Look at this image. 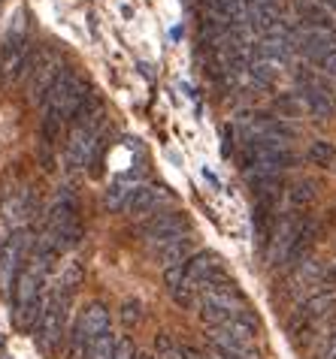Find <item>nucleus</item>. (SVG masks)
I'll use <instances>...</instances> for the list:
<instances>
[{
    "label": "nucleus",
    "mask_w": 336,
    "mask_h": 359,
    "mask_svg": "<svg viewBox=\"0 0 336 359\" xmlns=\"http://www.w3.org/2000/svg\"><path fill=\"white\" fill-rule=\"evenodd\" d=\"M245 79H249V85L254 91H270L276 85V79H279V67H273L266 61H252L249 69H245Z\"/></svg>",
    "instance_id": "dca6fc26"
},
{
    "label": "nucleus",
    "mask_w": 336,
    "mask_h": 359,
    "mask_svg": "<svg viewBox=\"0 0 336 359\" xmlns=\"http://www.w3.org/2000/svg\"><path fill=\"white\" fill-rule=\"evenodd\" d=\"M115 359H140V353H136V347L127 335L115 338Z\"/></svg>",
    "instance_id": "393cba45"
},
{
    "label": "nucleus",
    "mask_w": 336,
    "mask_h": 359,
    "mask_svg": "<svg viewBox=\"0 0 336 359\" xmlns=\"http://www.w3.org/2000/svg\"><path fill=\"white\" fill-rule=\"evenodd\" d=\"M118 317H122L124 326H136L143 320V302H136V299H127V302L122 305V311H118Z\"/></svg>",
    "instance_id": "5701e85b"
},
{
    "label": "nucleus",
    "mask_w": 336,
    "mask_h": 359,
    "mask_svg": "<svg viewBox=\"0 0 336 359\" xmlns=\"http://www.w3.org/2000/svg\"><path fill=\"white\" fill-rule=\"evenodd\" d=\"M34 48L37 46H31V39L25 34H13L0 43V85H15L27 79Z\"/></svg>",
    "instance_id": "0eeeda50"
},
{
    "label": "nucleus",
    "mask_w": 336,
    "mask_h": 359,
    "mask_svg": "<svg viewBox=\"0 0 336 359\" xmlns=\"http://www.w3.org/2000/svg\"><path fill=\"white\" fill-rule=\"evenodd\" d=\"M182 233H191V221L185 217V212H152L146 215V221L140 224V236L146 238V245H155V242H164V238H173V236H182Z\"/></svg>",
    "instance_id": "1a4fd4ad"
},
{
    "label": "nucleus",
    "mask_w": 336,
    "mask_h": 359,
    "mask_svg": "<svg viewBox=\"0 0 336 359\" xmlns=\"http://www.w3.org/2000/svg\"><path fill=\"white\" fill-rule=\"evenodd\" d=\"M276 112H279V118H294L303 112V100L300 94H282L276 97Z\"/></svg>",
    "instance_id": "412c9836"
},
{
    "label": "nucleus",
    "mask_w": 336,
    "mask_h": 359,
    "mask_svg": "<svg viewBox=\"0 0 336 359\" xmlns=\"http://www.w3.org/2000/svg\"><path fill=\"white\" fill-rule=\"evenodd\" d=\"M318 67H321V73H328V76H333V79H336V48H330V52L321 57Z\"/></svg>",
    "instance_id": "a878e982"
},
{
    "label": "nucleus",
    "mask_w": 336,
    "mask_h": 359,
    "mask_svg": "<svg viewBox=\"0 0 336 359\" xmlns=\"http://www.w3.org/2000/svg\"><path fill=\"white\" fill-rule=\"evenodd\" d=\"M140 359H155V356H140Z\"/></svg>",
    "instance_id": "c85d7f7f"
},
{
    "label": "nucleus",
    "mask_w": 336,
    "mask_h": 359,
    "mask_svg": "<svg viewBox=\"0 0 336 359\" xmlns=\"http://www.w3.org/2000/svg\"><path fill=\"white\" fill-rule=\"evenodd\" d=\"M297 226H300V217H291V215H282L276 221L273 233H270V242H266V266L279 269L285 266V257H288L294 238H297Z\"/></svg>",
    "instance_id": "9d476101"
},
{
    "label": "nucleus",
    "mask_w": 336,
    "mask_h": 359,
    "mask_svg": "<svg viewBox=\"0 0 336 359\" xmlns=\"http://www.w3.org/2000/svg\"><path fill=\"white\" fill-rule=\"evenodd\" d=\"M115 338H118V335H112V329L101 332L91 344H88L85 359H115Z\"/></svg>",
    "instance_id": "aec40b11"
},
{
    "label": "nucleus",
    "mask_w": 336,
    "mask_h": 359,
    "mask_svg": "<svg viewBox=\"0 0 336 359\" xmlns=\"http://www.w3.org/2000/svg\"><path fill=\"white\" fill-rule=\"evenodd\" d=\"M73 329H79V332H82L85 338H91V341H94L97 335L110 329V311H106V305L91 302L82 314H79V320H76Z\"/></svg>",
    "instance_id": "4468645a"
},
{
    "label": "nucleus",
    "mask_w": 336,
    "mask_h": 359,
    "mask_svg": "<svg viewBox=\"0 0 336 359\" xmlns=\"http://www.w3.org/2000/svg\"><path fill=\"white\" fill-rule=\"evenodd\" d=\"M70 305H73V290L55 284L46 296V305H43V314L34 326V341L39 347V353H58L64 335H67V317H70Z\"/></svg>",
    "instance_id": "7ed1b4c3"
},
{
    "label": "nucleus",
    "mask_w": 336,
    "mask_h": 359,
    "mask_svg": "<svg viewBox=\"0 0 336 359\" xmlns=\"http://www.w3.org/2000/svg\"><path fill=\"white\" fill-rule=\"evenodd\" d=\"M76 217H79L76 196L58 194V199L49 205V212H46V229H55V226H61V224H70V221H76Z\"/></svg>",
    "instance_id": "2eb2a0df"
},
{
    "label": "nucleus",
    "mask_w": 336,
    "mask_h": 359,
    "mask_svg": "<svg viewBox=\"0 0 336 359\" xmlns=\"http://www.w3.org/2000/svg\"><path fill=\"white\" fill-rule=\"evenodd\" d=\"M67 67H70V64H67L64 57L55 52V48H49V46L34 48L31 69H27V97H31V103H37V106L43 103L46 94L52 91V85L64 76Z\"/></svg>",
    "instance_id": "39448f33"
},
{
    "label": "nucleus",
    "mask_w": 336,
    "mask_h": 359,
    "mask_svg": "<svg viewBox=\"0 0 336 359\" xmlns=\"http://www.w3.org/2000/svg\"><path fill=\"white\" fill-rule=\"evenodd\" d=\"M321 359H336V329L324 338V347H321Z\"/></svg>",
    "instance_id": "bb28decb"
},
{
    "label": "nucleus",
    "mask_w": 336,
    "mask_h": 359,
    "mask_svg": "<svg viewBox=\"0 0 336 359\" xmlns=\"http://www.w3.org/2000/svg\"><path fill=\"white\" fill-rule=\"evenodd\" d=\"M82 266H79V263H67V269H64V275L61 278H58V284H61V287H67V290H73L76 293V287L79 284H82Z\"/></svg>",
    "instance_id": "b1692460"
},
{
    "label": "nucleus",
    "mask_w": 336,
    "mask_h": 359,
    "mask_svg": "<svg viewBox=\"0 0 336 359\" xmlns=\"http://www.w3.org/2000/svg\"><path fill=\"white\" fill-rule=\"evenodd\" d=\"M285 196H288V203L294 208H306L318 199V184L309 182V178H300V182H294L288 191H285Z\"/></svg>",
    "instance_id": "f3484780"
},
{
    "label": "nucleus",
    "mask_w": 336,
    "mask_h": 359,
    "mask_svg": "<svg viewBox=\"0 0 336 359\" xmlns=\"http://www.w3.org/2000/svg\"><path fill=\"white\" fill-rule=\"evenodd\" d=\"M176 353H179V344H176L167 332H161L155 338V359H176Z\"/></svg>",
    "instance_id": "4be33fe9"
},
{
    "label": "nucleus",
    "mask_w": 336,
    "mask_h": 359,
    "mask_svg": "<svg viewBox=\"0 0 336 359\" xmlns=\"http://www.w3.org/2000/svg\"><path fill=\"white\" fill-rule=\"evenodd\" d=\"M134 187L136 184H131V178H118V182L110 187V191H106V208H110V212H115V215H122L124 208H127V199H131V194H134Z\"/></svg>",
    "instance_id": "a211bd4d"
},
{
    "label": "nucleus",
    "mask_w": 336,
    "mask_h": 359,
    "mask_svg": "<svg viewBox=\"0 0 336 359\" xmlns=\"http://www.w3.org/2000/svg\"><path fill=\"white\" fill-rule=\"evenodd\" d=\"M91 109H97V94H94V88L88 85L73 67L64 69V76L58 79V82L52 85V91L46 94L43 103H39V112H43V118L61 121L64 127L79 121V118L88 115Z\"/></svg>",
    "instance_id": "f03ea898"
},
{
    "label": "nucleus",
    "mask_w": 336,
    "mask_h": 359,
    "mask_svg": "<svg viewBox=\"0 0 336 359\" xmlns=\"http://www.w3.org/2000/svg\"><path fill=\"white\" fill-rule=\"evenodd\" d=\"M333 311H336V284H324L315 293L300 299L297 311H294V320L315 323V320H324V317H330Z\"/></svg>",
    "instance_id": "9b49d317"
},
{
    "label": "nucleus",
    "mask_w": 336,
    "mask_h": 359,
    "mask_svg": "<svg viewBox=\"0 0 336 359\" xmlns=\"http://www.w3.org/2000/svg\"><path fill=\"white\" fill-rule=\"evenodd\" d=\"M149 251L155 254V260L167 266H176V263H185L188 257L194 254V236L191 233H182V236H173V238H164V242H155L149 245Z\"/></svg>",
    "instance_id": "f8f14e48"
},
{
    "label": "nucleus",
    "mask_w": 336,
    "mask_h": 359,
    "mask_svg": "<svg viewBox=\"0 0 336 359\" xmlns=\"http://www.w3.org/2000/svg\"><path fill=\"white\" fill-rule=\"evenodd\" d=\"M101 130H103V112L101 106L91 109L88 115H82L79 121L70 124V136H67V163L73 169H82L94 161L97 142H101Z\"/></svg>",
    "instance_id": "20e7f679"
},
{
    "label": "nucleus",
    "mask_w": 336,
    "mask_h": 359,
    "mask_svg": "<svg viewBox=\"0 0 336 359\" xmlns=\"http://www.w3.org/2000/svg\"><path fill=\"white\" fill-rule=\"evenodd\" d=\"M297 85H300V100L303 109L309 112L315 121H330L336 115V97L328 85L321 82L315 73H297Z\"/></svg>",
    "instance_id": "6e6552de"
},
{
    "label": "nucleus",
    "mask_w": 336,
    "mask_h": 359,
    "mask_svg": "<svg viewBox=\"0 0 336 359\" xmlns=\"http://www.w3.org/2000/svg\"><path fill=\"white\" fill-rule=\"evenodd\" d=\"M328 284H336V260L328 266Z\"/></svg>",
    "instance_id": "cd10ccee"
},
{
    "label": "nucleus",
    "mask_w": 336,
    "mask_h": 359,
    "mask_svg": "<svg viewBox=\"0 0 336 359\" xmlns=\"http://www.w3.org/2000/svg\"><path fill=\"white\" fill-rule=\"evenodd\" d=\"M55 251H49L46 245H39L34 238V251H31V260H27L22 278H18L15 290H13V320L22 332H34V326L43 314V305H46V278H49V269L55 263Z\"/></svg>",
    "instance_id": "f257e3e1"
},
{
    "label": "nucleus",
    "mask_w": 336,
    "mask_h": 359,
    "mask_svg": "<svg viewBox=\"0 0 336 359\" xmlns=\"http://www.w3.org/2000/svg\"><path fill=\"white\" fill-rule=\"evenodd\" d=\"M306 157H309V163H315V166L330 169L336 163V148H333V142H328V139H315L309 145V151H306Z\"/></svg>",
    "instance_id": "6ab92c4d"
},
{
    "label": "nucleus",
    "mask_w": 336,
    "mask_h": 359,
    "mask_svg": "<svg viewBox=\"0 0 336 359\" xmlns=\"http://www.w3.org/2000/svg\"><path fill=\"white\" fill-rule=\"evenodd\" d=\"M31 251H34V236L22 226L13 229V233L4 238V251H0V278H4V287H6L9 296H13L27 260H31Z\"/></svg>",
    "instance_id": "423d86ee"
},
{
    "label": "nucleus",
    "mask_w": 336,
    "mask_h": 359,
    "mask_svg": "<svg viewBox=\"0 0 336 359\" xmlns=\"http://www.w3.org/2000/svg\"><path fill=\"white\" fill-rule=\"evenodd\" d=\"M167 199V191L161 184H146V182H140L134 187V194H131V199H127V208L124 212L131 215V217H146V215H152L157 205H161Z\"/></svg>",
    "instance_id": "ddd939ff"
}]
</instances>
